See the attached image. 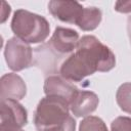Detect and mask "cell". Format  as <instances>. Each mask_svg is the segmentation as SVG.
Returning <instances> with one entry per match:
<instances>
[{
	"mask_svg": "<svg viewBox=\"0 0 131 131\" xmlns=\"http://www.w3.org/2000/svg\"><path fill=\"white\" fill-rule=\"evenodd\" d=\"M116 66L114 52L95 36L80 38L77 49L60 64L59 74L69 82H80L95 72H110Z\"/></svg>",
	"mask_w": 131,
	"mask_h": 131,
	"instance_id": "6da1fadb",
	"label": "cell"
},
{
	"mask_svg": "<svg viewBox=\"0 0 131 131\" xmlns=\"http://www.w3.org/2000/svg\"><path fill=\"white\" fill-rule=\"evenodd\" d=\"M34 124L38 131H75L76 121L70 115V103L63 98L45 96L35 111Z\"/></svg>",
	"mask_w": 131,
	"mask_h": 131,
	"instance_id": "7a4b0ae2",
	"label": "cell"
},
{
	"mask_svg": "<svg viewBox=\"0 0 131 131\" xmlns=\"http://www.w3.org/2000/svg\"><path fill=\"white\" fill-rule=\"evenodd\" d=\"M11 30L15 37L28 44L44 42L50 33L47 19L25 9H17L11 19Z\"/></svg>",
	"mask_w": 131,
	"mask_h": 131,
	"instance_id": "3957f363",
	"label": "cell"
},
{
	"mask_svg": "<svg viewBox=\"0 0 131 131\" xmlns=\"http://www.w3.org/2000/svg\"><path fill=\"white\" fill-rule=\"evenodd\" d=\"M4 57L10 70L20 72L33 63V50L30 44L25 43L14 36L6 42Z\"/></svg>",
	"mask_w": 131,
	"mask_h": 131,
	"instance_id": "277c9868",
	"label": "cell"
},
{
	"mask_svg": "<svg viewBox=\"0 0 131 131\" xmlns=\"http://www.w3.org/2000/svg\"><path fill=\"white\" fill-rule=\"evenodd\" d=\"M79 40L80 38L77 31L57 27L55 28L48 45L59 57H62L67 54H72L77 49Z\"/></svg>",
	"mask_w": 131,
	"mask_h": 131,
	"instance_id": "5b68a950",
	"label": "cell"
},
{
	"mask_svg": "<svg viewBox=\"0 0 131 131\" xmlns=\"http://www.w3.org/2000/svg\"><path fill=\"white\" fill-rule=\"evenodd\" d=\"M84 7L77 1L52 0L48 3V11L62 23L75 24L82 14Z\"/></svg>",
	"mask_w": 131,
	"mask_h": 131,
	"instance_id": "8992f818",
	"label": "cell"
},
{
	"mask_svg": "<svg viewBox=\"0 0 131 131\" xmlns=\"http://www.w3.org/2000/svg\"><path fill=\"white\" fill-rule=\"evenodd\" d=\"M99 98L94 92L78 89L70 101V111L76 117L86 118L97 108Z\"/></svg>",
	"mask_w": 131,
	"mask_h": 131,
	"instance_id": "52a82bcc",
	"label": "cell"
},
{
	"mask_svg": "<svg viewBox=\"0 0 131 131\" xmlns=\"http://www.w3.org/2000/svg\"><path fill=\"white\" fill-rule=\"evenodd\" d=\"M1 100L14 99L20 100L27 94V86L24 80L14 73H8L1 77L0 80Z\"/></svg>",
	"mask_w": 131,
	"mask_h": 131,
	"instance_id": "ba28073f",
	"label": "cell"
},
{
	"mask_svg": "<svg viewBox=\"0 0 131 131\" xmlns=\"http://www.w3.org/2000/svg\"><path fill=\"white\" fill-rule=\"evenodd\" d=\"M44 93L46 96H53L63 98L67 101H71L74 94L78 90L69 81L64 80L60 76L51 75L46 78L44 82Z\"/></svg>",
	"mask_w": 131,
	"mask_h": 131,
	"instance_id": "9c48e42d",
	"label": "cell"
},
{
	"mask_svg": "<svg viewBox=\"0 0 131 131\" xmlns=\"http://www.w3.org/2000/svg\"><path fill=\"white\" fill-rule=\"evenodd\" d=\"M1 120H9L20 127H24L28 123L27 110L14 99H3L1 100Z\"/></svg>",
	"mask_w": 131,
	"mask_h": 131,
	"instance_id": "30bf717a",
	"label": "cell"
},
{
	"mask_svg": "<svg viewBox=\"0 0 131 131\" xmlns=\"http://www.w3.org/2000/svg\"><path fill=\"white\" fill-rule=\"evenodd\" d=\"M36 64L46 73H56V64H58L59 57L48 45V43L39 46L35 50Z\"/></svg>",
	"mask_w": 131,
	"mask_h": 131,
	"instance_id": "8fae6325",
	"label": "cell"
},
{
	"mask_svg": "<svg viewBox=\"0 0 131 131\" xmlns=\"http://www.w3.org/2000/svg\"><path fill=\"white\" fill-rule=\"evenodd\" d=\"M102 19V13L101 10L95 6L90 7H84L81 16L76 23V26H78L82 31H93L95 30L100 21Z\"/></svg>",
	"mask_w": 131,
	"mask_h": 131,
	"instance_id": "7c38bea8",
	"label": "cell"
},
{
	"mask_svg": "<svg viewBox=\"0 0 131 131\" xmlns=\"http://www.w3.org/2000/svg\"><path fill=\"white\" fill-rule=\"evenodd\" d=\"M116 100L123 112L131 115V82L120 85L116 93Z\"/></svg>",
	"mask_w": 131,
	"mask_h": 131,
	"instance_id": "4fadbf2b",
	"label": "cell"
},
{
	"mask_svg": "<svg viewBox=\"0 0 131 131\" xmlns=\"http://www.w3.org/2000/svg\"><path fill=\"white\" fill-rule=\"evenodd\" d=\"M79 131H108L105 123L96 116L84 118L79 125Z\"/></svg>",
	"mask_w": 131,
	"mask_h": 131,
	"instance_id": "5bb4252c",
	"label": "cell"
},
{
	"mask_svg": "<svg viewBox=\"0 0 131 131\" xmlns=\"http://www.w3.org/2000/svg\"><path fill=\"white\" fill-rule=\"evenodd\" d=\"M111 131H131V118L117 117L111 124Z\"/></svg>",
	"mask_w": 131,
	"mask_h": 131,
	"instance_id": "9a60e30c",
	"label": "cell"
},
{
	"mask_svg": "<svg viewBox=\"0 0 131 131\" xmlns=\"http://www.w3.org/2000/svg\"><path fill=\"white\" fill-rule=\"evenodd\" d=\"M0 131H24L23 127L18 124L9 121V120H1L0 122Z\"/></svg>",
	"mask_w": 131,
	"mask_h": 131,
	"instance_id": "2e32d148",
	"label": "cell"
},
{
	"mask_svg": "<svg viewBox=\"0 0 131 131\" xmlns=\"http://www.w3.org/2000/svg\"><path fill=\"white\" fill-rule=\"evenodd\" d=\"M115 10L121 13H130L131 12V0L117 1L115 3Z\"/></svg>",
	"mask_w": 131,
	"mask_h": 131,
	"instance_id": "e0dca14e",
	"label": "cell"
},
{
	"mask_svg": "<svg viewBox=\"0 0 131 131\" xmlns=\"http://www.w3.org/2000/svg\"><path fill=\"white\" fill-rule=\"evenodd\" d=\"M11 9H10V6L9 4H7L6 2H2V8H1V23L3 24L9 16V13H10Z\"/></svg>",
	"mask_w": 131,
	"mask_h": 131,
	"instance_id": "ac0fdd59",
	"label": "cell"
},
{
	"mask_svg": "<svg viewBox=\"0 0 131 131\" xmlns=\"http://www.w3.org/2000/svg\"><path fill=\"white\" fill-rule=\"evenodd\" d=\"M127 33H128L129 40L131 42V16H129L128 20H127Z\"/></svg>",
	"mask_w": 131,
	"mask_h": 131,
	"instance_id": "d6986e66",
	"label": "cell"
}]
</instances>
